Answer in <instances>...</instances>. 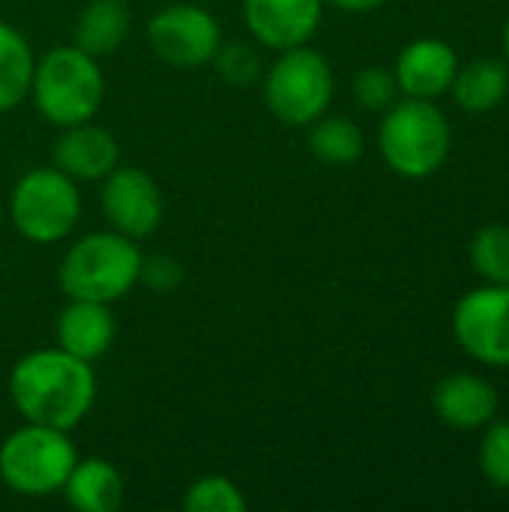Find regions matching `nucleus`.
<instances>
[{
	"label": "nucleus",
	"mask_w": 509,
	"mask_h": 512,
	"mask_svg": "<svg viewBox=\"0 0 509 512\" xmlns=\"http://www.w3.org/2000/svg\"><path fill=\"white\" fill-rule=\"evenodd\" d=\"M81 219L78 183L54 165L30 168L18 177L9 192V222L12 228L36 243L51 246L66 240Z\"/></svg>",
	"instance_id": "6"
},
{
	"label": "nucleus",
	"mask_w": 509,
	"mask_h": 512,
	"mask_svg": "<svg viewBox=\"0 0 509 512\" xmlns=\"http://www.w3.org/2000/svg\"><path fill=\"white\" fill-rule=\"evenodd\" d=\"M456 342L468 357L486 366H509V285L468 291L453 312Z\"/></svg>",
	"instance_id": "9"
},
{
	"label": "nucleus",
	"mask_w": 509,
	"mask_h": 512,
	"mask_svg": "<svg viewBox=\"0 0 509 512\" xmlns=\"http://www.w3.org/2000/svg\"><path fill=\"white\" fill-rule=\"evenodd\" d=\"M246 495L243 489L219 474L195 480L186 495H183V510L186 512H246Z\"/></svg>",
	"instance_id": "22"
},
{
	"label": "nucleus",
	"mask_w": 509,
	"mask_h": 512,
	"mask_svg": "<svg viewBox=\"0 0 509 512\" xmlns=\"http://www.w3.org/2000/svg\"><path fill=\"white\" fill-rule=\"evenodd\" d=\"M324 3H333L342 12H372V9L384 6L387 0H324Z\"/></svg>",
	"instance_id": "27"
},
{
	"label": "nucleus",
	"mask_w": 509,
	"mask_h": 512,
	"mask_svg": "<svg viewBox=\"0 0 509 512\" xmlns=\"http://www.w3.org/2000/svg\"><path fill=\"white\" fill-rule=\"evenodd\" d=\"M354 99L366 111H387L399 96V81L384 66H366L354 75Z\"/></svg>",
	"instance_id": "24"
},
{
	"label": "nucleus",
	"mask_w": 509,
	"mask_h": 512,
	"mask_svg": "<svg viewBox=\"0 0 509 512\" xmlns=\"http://www.w3.org/2000/svg\"><path fill=\"white\" fill-rule=\"evenodd\" d=\"M450 123L432 99L408 96L384 111L378 147L384 162L408 180L432 177L450 156Z\"/></svg>",
	"instance_id": "4"
},
{
	"label": "nucleus",
	"mask_w": 509,
	"mask_h": 512,
	"mask_svg": "<svg viewBox=\"0 0 509 512\" xmlns=\"http://www.w3.org/2000/svg\"><path fill=\"white\" fill-rule=\"evenodd\" d=\"M147 39L162 63L177 69H198L213 60L222 42V27L204 6L171 3L150 18Z\"/></svg>",
	"instance_id": "8"
},
{
	"label": "nucleus",
	"mask_w": 509,
	"mask_h": 512,
	"mask_svg": "<svg viewBox=\"0 0 509 512\" xmlns=\"http://www.w3.org/2000/svg\"><path fill=\"white\" fill-rule=\"evenodd\" d=\"M459 72V54L444 39H417L396 60L399 90L417 99H435L453 87Z\"/></svg>",
	"instance_id": "13"
},
{
	"label": "nucleus",
	"mask_w": 509,
	"mask_h": 512,
	"mask_svg": "<svg viewBox=\"0 0 509 512\" xmlns=\"http://www.w3.org/2000/svg\"><path fill=\"white\" fill-rule=\"evenodd\" d=\"M75 462L78 450L69 432L39 423H24L0 444V480L24 498L57 495Z\"/></svg>",
	"instance_id": "5"
},
{
	"label": "nucleus",
	"mask_w": 509,
	"mask_h": 512,
	"mask_svg": "<svg viewBox=\"0 0 509 512\" xmlns=\"http://www.w3.org/2000/svg\"><path fill=\"white\" fill-rule=\"evenodd\" d=\"M60 492L78 512H114L123 507L126 480L105 459H78Z\"/></svg>",
	"instance_id": "16"
},
{
	"label": "nucleus",
	"mask_w": 509,
	"mask_h": 512,
	"mask_svg": "<svg viewBox=\"0 0 509 512\" xmlns=\"http://www.w3.org/2000/svg\"><path fill=\"white\" fill-rule=\"evenodd\" d=\"M144 252L138 240L108 228L78 237L60 258L57 282L69 300L117 303L141 279Z\"/></svg>",
	"instance_id": "2"
},
{
	"label": "nucleus",
	"mask_w": 509,
	"mask_h": 512,
	"mask_svg": "<svg viewBox=\"0 0 509 512\" xmlns=\"http://www.w3.org/2000/svg\"><path fill=\"white\" fill-rule=\"evenodd\" d=\"M324 18V0H243V21L252 39L270 51L309 45Z\"/></svg>",
	"instance_id": "11"
},
{
	"label": "nucleus",
	"mask_w": 509,
	"mask_h": 512,
	"mask_svg": "<svg viewBox=\"0 0 509 512\" xmlns=\"http://www.w3.org/2000/svg\"><path fill=\"white\" fill-rule=\"evenodd\" d=\"M213 69L219 72V78L231 87H252L255 81L264 78V63L255 45L249 42H219L216 54H213Z\"/></svg>",
	"instance_id": "23"
},
{
	"label": "nucleus",
	"mask_w": 509,
	"mask_h": 512,
	"mask_svg": "<svg viewBox=\"0 0 509 512\" xmlns=\"http://www.w3.org/2000/svg\"><path fill=\"white\" fill-rule=\"evenodd\" d=\"M432 405L435 414L441 417V423L459 429V432H471L480 426H489L498 414V393L495 387L471 372H456L447 375L444 381H438L435 393H432Z\"/></svg>",
	"instance_id": "14"
},
{
	"label": "nucleus",
	"mask_w": 509,
	"mask_h": 512,
	"mask_svg": "<svg viewBox=\"0 0 509 512\" xmlns=\"http://www.w3.org/2000/svg\"><path fill=\"white\" fill-rule=\"evenodd\" d=\"M0 222H3V201H0Z\"/></svg>",
	"instance_id": "29"
},
{
	"label": "nucleus",
	"mask_w": 509,
	"mask_h": 512,
	"mask_svg": "<svg viewBox=\"0 0 509 512\" xmlns=\"http://www.w3.org/2000/svg\"><path fill=\"white\" fill-rule=\"evenodd\" d=\"M480 468L492 486L509 489V420L489 426L480 447Z\"/></svg>",
	"instance_id": "25"
},
{
	"label": "nucleus",
	"mask_w": 509,
	"mask_h": 512,
	"mask_svg": "<svg viewBox=\"0 0 509 512\" xmlns=\"http://www.w3.org/2000/svg\"><path fill=\"white\" fill-rule=\"evenodd\" d=\"M57 348L69 351L78 360H99L102 354H108V348L114 345V315L108 303H96V300H69L63 306V312L57 315Z\"/></svg>",
	"instance_id": "15"
},
{
	"label": "nucleus",
	"mask_w": 509,
	"mask_h": 512,
	"mask_svg": "<svg viewBox=\"0 0 509 512\" xmlns=\"http://www.w3.org/2000/svg\"><path fill=\"white\" fill-rule=\"evenodd\" d=\"M453 96L465 111L486 114L495 111L509 93V69L501 60H474L468 66H459L453 78Z\"/></svg>",
	"instance_id": "19"
},
{
	"label": "nucleus",
	"mask_w": 509,
	"mask_h": 512,
	"mask_svg": "<svg viewBox=\"0 0 509 512\" xmlns=\"http://www.w3.org/2000/svg\"><path fill=\"white\" fill-rule=\"evenodd\" d=\"M504 54L509 57V15H507V24H504Z\"/></svg>",
	"instance_id": "28"
},
{
	"label": "nucleus",
	"mask_w": 509,
	"mask_h": 512,
	"mask_svg": "<svg viewBox=\"0 0 509 512\" xmlns=\"http://www.w3.org/2000/svg\"><path fill=\"white\" fill-rule=\"evenodd\" d=\"M33 66L36 54L27 36L18 27L0 21V114L15 111L30 96Z\"/></svg>",
	"instance_id": "18"
},
{
	"label": "nucleus",
	"mask_w": 509,
	"mask_h": 512,
	"mask_svg": "<svg viewBox=\"0 0 509 512\" xmlns=\"http://www.w3.org/2000/svg\"><path fill=\"white\" fill-rule=\"evenodd\" d=\"M102 213L108 225L132 240L150 237L165 213L159 183L135 165H117L102 177Z\"/></svg>",
	"instance_id": "10"
},
{
	"label": "nucleus",
	"mask_w": 509,
	"mask_h": 512,
	"mask_svg": "<svg viewBox=\"0 0 509 512\" xmlns=\"http://www.w3.org/2000/svg\"><path fill=\"white\" fill-rule=\"evenodd\" d=\"M129 6L123 0H90L75 21V45L90 57L114 54L129 36Z\"/></svg>",
	"instance_id": "17"
},
{
	"label": "nucleus",
	"mask_w": 509,
	"mask_h": 512,
	"mask_svg": "<svg viewBox=\"0 0 509 512\" xmlns=\"http://www.w3.org/2000/svg\"><path fill=\"white\" fill-rule=\"evenodd\" d=\"M9 396L24 423L69 432L96 402V372L63 348H39L12 366Z\"/></svg>",
	"instance_id": "1"
},
{
	"label": "nucleus",
	"mask_w": 509,
	"mask_h": 512,
	"mask_svg": "<svg viewBox=\"0 0 509 512\" xmlns=\"http://www.w3.org/2000/svg\"><path fill=\"white\" fill-rule=\"evenodd\" d=\"M306 141L315 159L327 165H354L366 150L363 129L342 114H321L318 120H312Z\"/></svg>",
	"instance_id": "20"
},
{
	"label": "nucleus",
	"mask_w": 509,
	"mask_h": 512,
	"mask_svg": "<svg viewBox=\"0 0 509 512\" xmlns=\"http://www.w3.org/2000/svg\"><path fill=\"white\" fill-rule=\"evenodd\" d=\"M51 165L69 174L75 183H93L120 165V144L105 126L84 120L57 135L51 147Z\"/></svg>",
	"instance_id": "12"
},
{
	"label": "nucleus",
	"mask_w": 509,
	"mask_h": 512,
	"mask_svg": "<svg viewBox=\"0 0 509 512\" xmlns=\"http://www.w3.org/2000/svg\"><path fill=\"white\" fill-rule=\"evenodd\" d=\"M264 102L270 114L285 126H309L327 114L333 102V69L327 57L309 45L279 51L267 75L261 78Z\"/></svg>",
	"instance_id": "7"
},
{
	"label": "nucleus",
	"mask_w": 509,
	"mask_h": 512,
	"mask_svg": "<svg viewBox=\"0 0 509 512\" xmlns=\"http://www.w3.org/2000/svg\"><path fill=\"white\" fill-rule=\"evenodd\" d=\"M30 99L42 120L57 129L93 120L105 99V75L99 60L72 45L48 48L36 57Z\"/></svg>",
	"instance_id": "3"
},
{
	"label": "nucleus",
	"mask_w": 509,
	"mask_h": 512,
	"mask_svg": "<svg viewBox=\"0 0 509 512\" xmlns=\"http://www.w3.org/2000/svg\"><path fill=\"white\" fill-rule=\"evenodd\" d=\"M183 276H186V270H183V264L177 258H171V255H147L141 261V279L138 282H144L153 291H174L183 282Z\"/></svg>",
	"instance_id": "26"
},
{
	"label": "nucleus",
	"mask_w": 509,
	"mask_h": 512,
	"mask_svg": "<svg viewBox=\"0 0 509 512\" xmlns=\"http://www.w3.org/2000/svg\"><path fill=\"white\" fill-rule=\"evenodd\" d=\"M471 264L489 285H509V225H486L471 243Z\"/></svg>",
	"instance_id": "21"
}]
</instances>
